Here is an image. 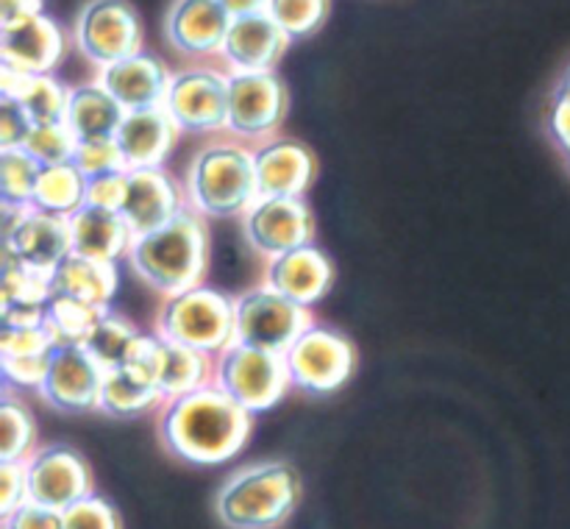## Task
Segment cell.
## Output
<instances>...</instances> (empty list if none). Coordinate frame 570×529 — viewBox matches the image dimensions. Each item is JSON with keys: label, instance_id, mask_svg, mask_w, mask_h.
<instances>
[{"label": "cell", "instance_id": "obj_3", "mask_svg": "<svg viewBox=\"0 0 570 529\" xmlns=\"http://www.w3.org/2000/svg\"><path fill=\"white\" fill-rule=\"evenodd\" d=\"M184 195L187 206L212 221L243 217L259 198L254 145L232 134L209 139L189 161Z\"/></svg>", "mask_w": 570, "mask_h": 529}, {"label": "cell", "instance_id": "obj_27", "mask_svg": "<svg viewBox=\"0 0 570 529\" xmlns=\"http://www.w3.org/2000/svg\"><path fill=\"white\" fill-rule=\"evenodd\" d=\"M126 109L117 104L115 95L95 78L89 84L70 87V100H67L65 123L78 139H100L115 137L120 128Z\"/></svg>", "mask_w": 570, "mask_h": 529}, {"label": "cell", "instance_id": "obj_48", "mask_svg": "<svg viewBox=\"0 0 570 529\" xmlns=\"http://www.w3.org/2000/svg\"><path fill=\"white\" fill-rule=\"evenodd\" d=\"M42 14V0H0V26Z\"/></svg>", "mask_w": 570, "mask_h": 529}, {"label": "cell", "instance_id": "obj_25", "mask_svg": "<svg viewBox=\"0 0 570 529\" xmlns=\"http://www.w3.org/2000/svg\"><path fill=\"white\" fill-rule=\"evenodd\" d=\"M53 295L87 301L95 306H111V298L120 287V273L115 262H98L72 251L61 265L50 273Z\"/></svg>", "mask_w": 570, "mask_h": 529}, {"label": "cell", "instance_id": "obj_20", "mask_svg": "<svg viewBox=\"0 0 570 529\" xmlns=\"http://www.w3.org/2000/svg\"><path fill=\"white\" fill-rule=\"evenodd\" d=\"M265 284L287 295L289 301L301 306L317 304L334 284V265L323 248L315 243L301 245L282 256L267 259Z\"/></svg>", "mask_w": 570, "mask_h": 529}, {"label": "cell", "instance_id": "obj_14", "mask_svg": "<svg viewBox=\"0 0 570 529\" xmlns=\"http://www.w3.org/2000/svg\"><path fill=\"white\" fill-rule=\"evenodd\" d=\"M106 368L83 345H59L39 395L61 412L98 410Z\"/></svg>", "mask_w": 570, "mask_h": 529}, {"label": "cell", "instance_id": "obj_10", "mask_svg": "<svg viewBox=\"0 0 570 529\" xmlns=\"http://www.w3.org/2000/svg\"><path fill=\"white\" fill-rule=\"evenodd\" d=\"M289 111V92L276 70L228 72V126L226 134L262 143L278 131Z\"/></svg>", "mask_w": 570, "mask_h": 529}, {"label": "cell", "instance_id": "obj_19", "mask_svg": "<svg viewBox=\"0 0 570 529\" xmlns=\"http://www.w3.org/2000/svg\"><path fill=\"white\" fill-rule=\"evenodd\" d=\"M184 206H187L184 187L165 167L128 170V195L120 212L137 237L167 226Z\"/></svg>", "mask_w": 570, "mask_h": 529}, {"label": "cell", "instance_id": "obj_1", "mask_svg": "<svg viewBox=\"0 0 570 529\" xmlns=\"http://www.w3.org/2000/svg\"><path fill=\"white\" fill-rule=\"evenodd\" d=\"M161 445L189 466H223L243 451L254 429V412L215 382L167 399L159 406Z\"/></svg>", "mask_w": 570, "mask_h": 529}, {"label": "cell", "instance_id": "obj_51", "mask_svg": "<svg viewBox=\"0 0 570 529\" xmlns=\"http://www.w3.org/2000/svg\"><path fill=\"white\" fill-rule=\"evenodd\" d=\"M557 95H562V98L570 100V70H568V76L562 78V84H560V89H557Z\"/></svg>", "mask_w": 570, "mask_h": 529}, {"label": "cell", "instance_id": "obj_31", "mask_svg": "<svg viewBox=\"0 0 570 529\" xmlns=\"http://www.w3.org/2000/svg\"><path fill=\"white\" fill-rule=\"evenodd\" d=\"M106 310H111V306H95L87 301L53 295L48 301V310H45V323H48L59 345H87L89 334L98 326Z\"/></svg>", "mask_w": 570, "mask_h": 529}, {"label": "cell", "instance_id": "obj_4", "mask_svg": "<svg viewBox=\"0 0 570 529\" xmlns=\"http://www.w3.org/2000/svg\"><path fill=\"white\" fill-rule=\"evenodd\" d=\"M301 482L287 462L239 468L217 490L215 510L228 529H276L295 510Z\"/></svg>", "mask_w": 570, "mask_h": 529}, {"label": "cell", "instance_id": "obj_7", "mask_svg": "<svg viewBox=\"0 0 570 529\" xmlns=\"http://www.w3.org/2000/svg\"><path fill=\"white\" fill-rule=\"evenodd\" d=\"M234 310H237V343L276 351V354H287L304 329L315 323L309 306L295 304L271 284H259L234 295Z\"/></svg>", "mask_w": 570, "mask_h": 529}, {"label": "cell", "instance_id": "obj_34", "mask_svg": "<svg viewBox=\"0 0 570 529\" xmlns=\"http://www.w3.org/2000/svg\"><path fill=\"white\" fill-rule=\"evenodd\" d=\"M42 165L26 148L0 150V200L31 206Z\"/></svg>", "mask_w": 570, "mask_h": 529}, {"label": "cell", "instance_id": "obj_15", "mask_svg": "<svg viewBox=\"0 0 570 529\" xmlns=\"http://www.w3.org/2000/svg\"><path fill=\"white\" fill-rule=\"evenodd\" d=\"M65 56V28L45 11L0 26V65L17 67L31 76H45V72H56Z\"/></svg>", "mask_w": 570, "mask_h": 529}, {"label": "cell", "instance_id": "obj_26", "mask_svg": "<svg viewBox=\"0 0 570 529\" xmlns=\"http://www.w3.org/2000/svg\"><path fill=\"white\" fill-rule=\"evenodd\" d=\"M161 404H165V393L154 373L137 365H120L106 371L98 404V410L106 415L137 418Z\"/></svg>", "mask_w": 570, "mask_h": 529}, {"label": "cell", "instance_id": "obj_30", "mask_svg": "<svg viewBox=\"0 0 570 529\" xmlns=\"http://www.w3.org/2000/svg\"><path fill=\"white\" fill-rule=\"evenodd\" d=\"M50 298H53L50 273L22 265L14 256V251L0 245V304L48 306Z\"/></svg>", "mask_w": 570, "mask_h": 529}, {"label": "cell", "instance_id": "obj_24", "mask_svg": "<svg viewBox=\"0 0 570 529\" xmlns=\"http://www.w3.org/2000/svg\"><path fill=\"white\" fill-rule=\"evenodd\" d=\"M70 221L72 251L98 262L128 259L131 245L137 239L134 228L117 209H100V206L83 204Z\"/></svg>", "mask_w": 570, "mask_h": 529}, {"label": "cell", "instance_id": "obj_46", "mask_svg": "<svg viewBox=\"0 0 570 529\" xmlns=\"http://www.w3.org/2000/svg\"><path fill=\"white\" fill-rule=\"evenodd\" d=\"M549 128H551V137H554L557 145L566 150L570 161V100L562 98V95H557L554 106H551Z\"/></svg>", "mask_w": 570, "mask_h": 529}, {"label": "cell", "instance_id": "obj_37", "mask_svg": "<svg viewBox=\"0 0 570 529\" xmlns=\"http://www.w3.org/2000/svg\"><path fill=\"white\" fill-rule=\"evenodd\" d=\"M22 148L33 156L42 167L61 165V161H72V154L78 148V137L70 131L65 120L61 123H33L31 134H28Z\"/></svg>", "mask_w": 570, "mask_h": 529}, {"label": "cell", "instance_id": "obj_9", "mask_svg": "<svg viewBox=\"0 0 570 529\" xmlns=\"http://www.w3.org/2000/svg\"><path fill=\"white\" fill-rule=\"evenodd\" d=\"M161 106L181 134H206V137L226 134L228 70L187 67V70L173 72Z\"/></svg>", "mask_w": 570, "mask_h": 529}, {"label": "cell", "instance_id": "obj_40", "mask_svg": "<svg viewBox=\"0 0 570 529\" xmlns=\"http://www.w3.org/2000/svg\"><path fill=\"white\" fill-rule=\"evenodd\" d=\"M61 516H65V529H122L115 507L95 493L78 499Z\"/></svg>", "mask_w": 570, "mask_h": 529}, {"label": "cell", "instance_id": "obj_39", "mask_svg": "<svg viewBox=\"0 0 570 529\" xmlns=\"http://www.w3.org/2000/svg\"><path fill=\"white\" fill-rule=\"evenodd\" d=\"M59 349L48 323L37 326H0V356H26V354H50Z\"/></svg>", "mask_w": 570, "mask_h": 529}, {"label": "cell", "instance_id": "obj_32", "mask_svg": "<svg viewBox=\"0 0 570 529\" xmlns=\"http://www.w3.org/2000/svg\"><path fill=\"white\" fill-rule=\"evenodd\" d=\"M0 462H26L37 445V423H33L31 410L20 399L3 390L0 401Z\"/></svg>", "mask_w": 570, "mask_h": 529}, {"label": "cell", "instance_id": "obj_18", "mask_svg": "<svg viewBox=\"0 0 570 529\" xmlns=\"http://www.w3.org/2000/svg\"><path fill=\"white\" fill-rule=\"evenodd\" d=\"M293 45V39L284 33V28L273 20L267 11L259 14L234 17L232 28L223 42L220 61L228 72H256L273 70L284 50Z\"/></svg>", "mask_w": 570, "mask_h": 529}, {"label": "cell", "instance_id": "obj_21", "mask_svg": "<svg viewBox=\"0 0 570 529\" xmlns=\"http://www.w3.org/2000/svg\"><path fill=\"white\" fill-rule=\"evenodd\" d=\"M178 126L167 115L165 106L126 111L115 139L126 156L128 170L137 167H165L167 156L178 143Z\"/></svg>", "mask_w": 570, "mask_h": 529}, {"label": "cell", "instance_id": "obj_22", "mask_svg": "<svg viewBox=\"0 0 570 529\" xmlns=\"http://www.w3.org/2000/svg\"><path fill=\"white\" fill-rule=\"evenodd\" d=\"M170 78L173 72L167 70L165 61L142 53V50L98 70V81L115 95L117 104L126 111L150 109V106L165 104Z\"/></svg>", "mask_w": 570, "mask_h": 529}, {"label": "cell", "instance_id": "obj_2", "mask_svg": "<svg viewBox=\"0 0 570 529\" xmlns=\"http://www.w3.org/2000/svg\"><path fill=\"white\" fill-rule=\"evenodd\" d=\"M131 271L161 295L204 284L209 273V228L206 217L184 206L167 226L139 234L128 254Z\"/></svg>", "mask_w": 570, "mask_h": 529}, {"label": "cell", "instance_id": "obj_50", "mask_svg": "<svg viewBox=\"0 0 570 529\" xmlns=\"http://www.w3.org/2000/svg\"><path fill=\"white\" fill-rule=\"evenodd\" d=\"M217 3H220L232 17H245L267 11V3H271V0H217Z\"/></svg>", "mask_w": 570, "mask_h": 529}, {"label": "cell", "instance_id": "obj_11", "mask_svg": "<svg viewBox=\"0 0 570 529\" xmlns=\"http://www.w3.org/2000/svg\"><path fill=\"white\" fill-rule=\"evenodd\" d=\"M72 42L89 65L104 70L142 50V22L128 0H89L72 28Z\"/></svg>", "mask_w": 570, "mask_h": 529}, {"label": "cell", "instance_id": "obj_41", "mask_svg": "<svg viewBox=\"0 0 570 529\" xmlns=\"http://www.w3.org/2000/svg\"><path fill=\"white\" fill-rule=\"evenodd\" d=\"M50 360H53V351L50 354H26V356H0V368H3L6 388L9 390H37L42 388V382L48 379Z\"/></svg>", "mask_w": 570, "mask_h": 529}, {"label": "cell", "instance_id": "obj_29", "mask_svg": "<svg viewBox=\"0 0 570 529\" xmlns=\"http://www.w3.org/2000/svg\"><path fill=\"white\" fill-rule=\"evenodd\" d=\"M87 182L89 178L72 161L42 167L31 206L39 212H50V215L72 217L87 204Z\"/></svg>", "mask_w": 570, "mask_h": 529}, {"label": "cell", "instance_id": "obj_23", "mask_svg": "<svg viewBox=\"0 0 570 529\" xmlns=\"http://www.w3.org/2000/svg\"><path fill=\"white\" fill-rule=\"evenodd\" d=\"M0 243L14 251L22 265L33 267V271L53 273L61 265V259L72 254L70 221L31 206L20 226H17V232L9 239H0Z\"/></svg>", "mask_w": 570, "mask_h": 529}, {"label": "cell", "instance_id": "obj_8", "mask_svg": "<svg viewBox=\"0 0 570 529\" xmlns=\"http://www.w3.org/2000/svg\"><path fill=\"white\" fill-rule=\"evenodd\" d=\"M293 388L309 395H328L343 388L356 368V349L343 332L323 323H312L287 354Z\"/></svg>", "mask_w": 570, "mask_h": 529}, {"label": "cell", "instance_id": "obj_43", "mask_svg": "<svg viewBox=\"0 0 570 529\" xmlns=\"http://www.w3.org/2000/svg\"><path fill=\"white\" fill-rule=\"evenodd\" d=\"M33 120L22 109L20 100L3 98L0 95V150L3 148H22L31 134Z\"/></svg>", "mask_w": 570, "mask_h": 529}, {"label": "cell", "instance_id": "obj_28", "mask_svg": "<svg viewBox=\"0 0 570 529\" xmlns=\"http://www.w3.org/2000/svg\"><path fill=\"white\" fill-rule=\"evenodd\" d=\"M215 360L217 356H209L198 349H189V345L161 337L159 376H156V382H159L161 393H165V401L178 399V395L193 393V390L215 382Z\"/></svg>", "mask_w": 570, "mask_h": 529}, {"label": "cell", "instance_id": "obj_42", "mask_svg": "<svg viewBox=\"0 0 570 529\" xmlns=\"http://www.w3.org/2000/svg\"><path fill=\"white\" fill-rule=\"evenodd\" d=\"M128 195V170L104 173L87 182V204L100 206V209H122Z\"/></svg>", "mask_w": 570, "mask_h": 529}, {"label": "cell", "instance_id": "obj_6", "mask_svg": "<svg viewBox=\"0 0 570 529\" xmlns=\"http://www.w3.org/2000/svg\"><path fill=\"white\" fill-rule=\"evenodd\" d=\"M215 384L256 415L276 406L293 388V379L284 354L234 343L215 360Z\"/></svg>", "mask_w": 570, "mask_h": 529}, {"label": "cell", "instance_id": "obj_36", "mask_svg": "<svg viewBox=\"0 0 570 529\" xmlns=\"http://www.w3.org/2000/svg\"><path fill=\"white\" fill-rule=\"evenodd\" d=\"M332 11V0H271L267 14L284 28L289 39H306L323 28Z\"/></svg>", "mask_w": 570, "mask_h": 529}, {"label": "cell", "instance_id": "obj_44", "mask_svg": "<svg viewBox=\"0 0 570 529\" xmlns=\"http://www.w3.org/2000/svg\"><path fill=\"white\" fill-rule=\"evenodd\" d=\"M3 529H65V516L37 501H26L3 516Z\"/></svg>", "mask_w": 570, "mask_h": 529}, {"label": "cell", "instance_id": "obj_5", "mask_svg": "<svg viewBox=\"0 0 570 529\" xmlns=\"http://www.w3.org/2000/svg\"><path fill=\"white\" fill-rule=\"evenodd\" d=\"M156 334L204 351L209 356H220L223 351L237 343L234 295L209 287V284L165 295V304L156 315Z\"/></svg>", "mask_w": 570, "mask_h": 529}, {"label": "cell", "instance_id": "obj_12", "mask_svg": "<svg viewBox=\"0 0 570 529\" xmlns=\"http://www.w3.org/2000/svg\"><path fill=\"white\" fill-rule=\"evenodd\" d=\"M243 234L265 259L309 245L315 239V217L304 198H259L243 217Z\"/></svg>", "mask_w": 570, "mask_h": 529}, {"label": "cell", "instance_id": "obj_49", "mask_svg": "<svg viewBox=\"0 0 570 529\" xmlns=\"http://www.w3.org/2000/svg\"><path fill=\"white\" fill-rule=\"evenodd\" d=\"M31 206L22 204H9V200H0V212H3V223H0V239H9L17 232V226L22 223V217L28 215Z\"/></svg>", "mask_w": 570, "mask_h": 529}, {"label": "cell", "instance_id": "obj_47", "mask_svg": "<svg viewBox=\"0 0 570 529\" xmlns=\"http://www.w3.org/2000/svg\"><path fill=\"white\" fill-rule=\"evenodd\" d=\"M45 310L48 306L37 304L0 306V326H37V323H45Z\"/></svg>", "mask_w": 570, "mask_h": 529}, {"label": "cell", "instance_id": "obj_45", "mask_svg": "<svg viewBox=\"0 0 570 529\" xmlns=\"http://www.w3.org/2000/svg\"><path fill=\"white\" fill-rule=\"evenodd\" d=\"M28 501L26 462H0V516Z\"/></svg>", "mask_w": 570, "mask_h": 529}, {"label": "cell", "instance_id": "obj_35", "mask_svg": "<svg viewBox=\"0 0 570 529\" xmlns=\"http://www.w3.org/2000/svg\"><path fill=\"white\" fill-rule=\"evenodd\" d=\"M17 100H20L22 109L28 111V117H31L33 123H61L67 115L70 87H65L53 72L31 76Z\"/></svg>", "mask_w": 570, "mask_h": 529}, {"label": "cell", "instance_id": "obj_33", "mask_svg": "<svg viewBox=\"0 0 570 529\" xmlns=\"http://www.w3.org/2000/svg\"><path fill=\"white\" fill-rule=\"evenodd\" d=\"M139 334L142 332H139L128 317H122L120 312L106 310L104 317L98 321V326H95L92 334H89L83 349H87L89 354L106 368V371H111V368L126 365L128 354H131Z\"/></svg>", "mask_w": 570, "mask_h": 529}, {"label": "cell", "instance_id": "obj_16", "mask_svg": "<svg viewBox=\"0 0 570 529\" xmlns=\"http://www.w3.org/2000/svg\"><path fill=\"white\" fill-rule=\"evenodd\" d=\"M256 184L265 198H304L315 182V156L293 137H271L254 145Z\"/></svg>", "mask_w": 570, "mask_h": 529}, {"label": "cell", "instance_id": "obj_17", "mask_svg": "<svg viewBox=\"0 0 570 529\" xmlns=\"http://www.w3.org/2000/svg\"><path fill=\"white\" fill-rule=\"evenodd\" d=\"M234 17L217 0H173L165 20V37L189 59L220 56Z\"/></svg>", "mask_w": 570, "mask_h": 529}, {"label": "cell", "instance_id": "obj_13", "mask_svg": "<svg viewBox=\"0 0 570 529\" xmlns=\"http://www.w3.org/2000/svg\"><path fill=\"white\" fill-rule=\"evenodd\" d=\"M28 501L65 512L92 493V473L81 451L72 445H39L26 460Z\"/></svg>", "mask_w": 570, "mask_h": 529}, {"label": "cell", "instance_id": "obj_38", "mask_svg": "<svg viewBox=\"0 0 570 529\" xmlns=\"http://www.w3.org/2000/svg\"><path fill=\"white\" fill-rule=\"evenodd\" d=\"M72 165L83 173L87 178L104 176V173L128 170L126 156H122L120 145L115 137L100 139H78V148L72 154Z\"/></svg>", "mask_w": 570, "mask_h": 529}]
</instances>
